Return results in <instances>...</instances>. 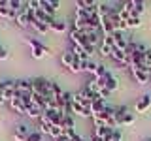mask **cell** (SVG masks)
<instances>
[{
    "label": "cell",
    "mask_w": 151,
    "mask_h": 141,
    "mask_svg": "<svg viewBox=\"0 0 151 141\" xmlns=\"http://www.w3.org/2000/svg\"><path fill=\"white\" fill-rule=\"evenodd\" d=\"M63 113H59L57 109H47L45 113H44V119L49 122L51 126H60L63 128Z\"/></svg>",
    "instance_id": "cell-1"
},
{
    "label": "cell",
    "mask_w": 151,
    "mask_h": 141,
    "mask_svg": "<svg viewBox=\"0 0 151 141\" xmlns=\"http://www.w3.org/2000/svg\"><path fill=\"white\" fill-rule=\"evenodd\" d=\"M113 47H117L119 51H127V47H129V40L125 38L123 32H115V34H113Z\"/></svg>",
    "instance_id": "cell-2"
},
{
    "label": "cell",
    "mask_w": 151,
    "mask_h": 141,
    "mask_svg": "<svg viewBox=\"0 0 151 141\" xmlns=\"http://www.w3.org/2000/svg\"><path fill=\"white\" fill-rule=\"evenodd\" d=\"M60 6V2H57V0H51V2H45V0H40V8L44 9L47 15L53 17V13L57 11V8Z\"/></svg>",
    "instance_id": "cell-3"
},
{
    "label": "cell",
    "mask_w": 151,
    "mask_h": 141,
    "mask_svg": "<svg viewBox=\"0 0 151 141\" xmlns=\"http://www.w3.org/2000/svg\"><path fill=\"white\" fill-rule=\"evenodd\" d=\"M27 115L28 117H30V119H42V117H44V111H42L40 109V107H38V105H34V103H27Z\"/></svg>",
    "instance_id": "cell-4"
},
{
    "label": "cell",
    "mask_w": 151,
    "mask_h": 141,
    "mask_svg": "<svg viewBox=\"0 0 151 141\" xmlns=\"http://www.w3.org/2000/svg\"><path fill=\"white\" fill-rule=\"evenodd\" d=\"M113 134V130L111 128H108V126H98V124H94V137H100L102 141L108 137V135H111Z\"/></svg>",
    "instance_id": "cell-5"
},
{
    "label": "cell",
    "mask_w": 151,
    "mask_h": 141,
    "mask_svg": "<svg viewBox=\"0 0 151 141\" xmlns=\"http://www.w3.org/2000/svg\"><path fill=\"white\" fill-rule=\"evenodd\" d=\"M149 105H151V98L145 94V96H142L140 100L136 102V111H138V113H144V111L149 109Z\"/></svg>",
    "instance_id": "cell-6"
},
{
    "label": "cell",
    "mask_w": 151,
    "mask_h": 141,
    "mask_svg": "<svg viewBox=\"0 0 151 141\" xmlns=\"http://www.w3.org/2000/svg\"><path fill=\"white\" fill-rule=\"evenodd\" d=\"M132 73H134V77H136V81H138L140 85H147V83H151L149 81V73H145V72H142V70H138V68H132L130 70Z\"/></svg>",
    "instance_id": "cell-7"
},
{
    "label": "cell",
    "mask_w": 151,
    "mask_h": 141,
    "mask_svg": "<svg viewBox=\"0 0 151 141\" xmlns=\"http://www.w3.org/2000/svg\"><path fill=\"white\" fill-rule=\"evenodd\" d=\"M108 107V102L102 100V98H98V100H93L91 103V109H93V115H96V113H102L104 109Z\"/></svg>",
    "instance_id": "cell-8"
},
{
    "label": "cell",
    "mask_w": 151,
    "mask_h": 141,
    "mask_svg": "<svg viewBox=\"0 0 151 141\" xmlns=\"http://www.w3.org/2000/svg\"><path fill=\"white\" fill-rule=\"evenodd\" d=\"M110 56H111L113 60H117V62H121V64H125V62H127V55H125V51H119L117 47H111Z\"/></svg>",
    "instance_id": "cell-9"
},
{
    "label": "cell",
    "mask_w": 151,
    "mask_h": 141,
    "mask_svg": "<svg viewBox=\"0 0 151 141\" xmlns=\"http://www.w3.org/2000/svg\"><path fill=\"white\" fill-rule=\"evenodd\" d=\"M15 25H19L21 28L30 26V23H28V17H27V8H23L21 11L17 13V23H15Z\"/></svg>",
    "instance_id": "cell-10"
},
{
    "label": "cell",
    "mask_w": 151,
    "mask_h": 141,
    "mask_svg": "<svg viewBox=\"0 0 151 141\" xmlns=\"http://www.w3.org/2000/svg\"><path fill=\"white\" fill-rule=\"evenodd\" d=\"M27 43L30 45L32 49H42V51H44L45 55H49V53H51V49H49V47H45L44 43H40L38 40H34V38H27Z\"/></svg>",
    "instance_id": "cell-11"
},
{
    "label": "cell",
    "mask_w": 151,
    "mask_h": 141,
    "mask_svg": "<svg viewBox=\"0 0 151 141\" xmlns=\"http://www.w3.org/2000/svg\"><path fill=\"white\" fill-rule=\"evenodd\" d=\"M28 134L30 132L27 130V126H17V130H15V141H28Z\"/></svg>",
    "instance_id": "cell-12"
},
{
    "label": "cell",
    "mask_w": 151,
    "mask_h": 141,
    "mask_svg": "<svg viewBox=\"0 0 151 141\" xmlns=\"http://www.w3.org/2000/svg\"><path fill=\"white\" fill-rule=\"evenodd\" d=\"M9 105H12V109L15 113H19V115H27V107H25V103H23L21 100H12Z\"/></svg>",
    "instance_id": "cell-13"
},
{
    "label": "cell",
    "mask_w": 151,
    "mask_h": 141,
    "mask_svg": "<svg viewBox=\"0 0 151 141\" xmlns=\"http://www.w3.org/2000/svg\"><path fill=\"white\" fill-rule=\"evenodd\" d=\"M49 90H51V96H53L55 98V100H57V98H63V88H60V85L59 83H55V81H49Z\"/></svg>",
    "instance_id": "cell-14"
},
{
    "label": "cell",
    "mask_w": 151,
    "mask_h": 141,
    "mask_svg": "<svg viewBox=\"0 0 151 141\" xmlns=\"http://www.w3.org/2000/svg\"><path fill=\"white\" fill-rule=\"evenodd\" d=\"M13 98H15V81H13L9 87L4 90V94H2V100H8V102H12Z\"/></svg>",
    "instance_id": "cell-15"
},
{
    "label": "cell",
    "mask_w": 151,
    "mask_h": 141,
    "mask_svg": "<svg viewBox=\"0 0 151 141\" xmlns=\"http://www.w3.org/2000/svg\"><path fill=\"white\" fill-rule=\"evenodd\" d=\"M15 88L21 92H32V81H15Z\"/></svg>",
    "instance_id": "cell-16"
},
{
    "label": "cell",
    "mask_w": 151,
    "mask_h": 141,
    "mask_svg": "<svg viewBox=\"0 0 151 141\" xmlns=\"http://www.w3.org/2000/svg\"><path fill=\"white\" fill-rule=\"evenodd\" d=\"M72 53H74V56H78L79 60H89V56H91V55L85 53V49H83V47H79V45H74Z\"/></svg>",
    "instance_id": "cell-17"
},
{
    "label": "cell",
    "mask_w": 151,
    "mask_h": 141,
    "mask_svg": "<svg viewBox=\"0 0 151 141\" xmlns=\"http://www.w3.org/2000/svg\"><path fill=\"white\" fill-rule=\"evenodd\" d=\"M76 128V122L72 115H64L63 117V130H74Z\"/></svg>",
    "instance_id": "cell-18"
},
{
    "label": "cell",
    "mask_w": 151,
    "mask_h": 141,
    "mask_svg": "<svg viewBox=\"0 0 151 141\" xmlns=\"http://www.w3.org/2000/svg\"><path fill=\"white\" fill-rule=\"evenodd\" d=\"M74 58H76L74 53H72V51H68V53H64L63 56H60V62H63L64 68H70V66H72V62H74Z\"/></svg>",
    "instance_id": "cell-19"
},
{
    "label": "cell",
    "mask_w": 151,
    "mask_h": 141,
    "mask_svg": "<svg viewBox=\"0 0 151 141\" xmlns=\"http://www.w3.org/2000/svg\"><path fill=\"white\" fill-rule=\"evenodd\" d=\"M144 9H145V4H144V2H136V4H134V9H132V13H130V17H140V19H142Z\"/></svg>",
    "instance_id": "cell-20"
},
{
    "label": "cell",
    "mask_w": 151,
    "mask_h": 141,
    "mask_svg": "<svg viewBox=\"0 0 151 141\" xmlns=\"http://www.w3.org/2000/svg\"><path fill=\"white\" fill-rule=\"evenodd\" d=\"M106 88L110 92H113V90H117V88H119V83H117V79L113 77V75H110V77L106 79Z\"/></svg>",
    "instance_id": "cell-21"
},
{
    "label": "cell",
    "mask_w": 151,
    "mask_h": 141,
    "mask_svg": "<svg viewBox=\"0 0 151 141\" xmlns=\"http://www.w3.org/2000/svg\"><path fill=\"white\" fill-rule=\"evenodd\" d=\"M51 128H53V126L42 117V119H40V132H42V134H51Z\"/></svg>",
    "instance_id": "cell-22"
},
{
    "label": "cell",
    "mask_w": 151,
    "mask_h": 141,
    "mask_svg": "<svg viewBox=\"0 0 151 141\" xmlns=\"http://www.w3.org/2000/svg\"><path fill=\"white\" fill-rule=\"evenodd\" d=\"M51 30L53 32H66V23H63V21H55L53 25H51Z\"/></svg>",
    "instance_id": "cell-23"
},
{
    "label": "cell",
    "mask_w": 151,
    "mask_h": 141,
    "mask_svg": "<svg viewBox=\"0 0 151 141\" xmlns=\"http://www.w3.org/2000/svg\"><path fill=\"white\" fill-rule=\"evenodd\" d=\"M51 137H53V139H59V137H63V135H64V130L63 128H60V126H53V128H51Z\"/></svg>",
    "instance_id": "cell-24"
},
{
    "label": "cell",
    "mask_w": 151,
    "mask_h": 141,
    "mask_svg": "<svg viewBox=\"0 0 151 141\" xmlns=\"http://www.w3.org/2000/svg\"><path fill=\"white\" fill-rule=\"evenodd\" d=\"M32 26H34V30L38 32V34H45V32L49 30V26H47V25H44V23H38V21H36Z\"/></svg>",
    "instance_id": "cell-25"
},
{
    "label": "cell",
    "mask_w": 151,
    "mask_h": 141,
    "mask_svg": "<svg viewBox=\"0 0 151 141\" xmlns=\"http://www.w3.org/2000/svg\"><path fill=\"white\" fill-rule=\"evenodd\" d=\"M28 141H44V134H42L40 130L30 132V134H28Z\"/></svg>",
    "instance_id": "cell-26"
},
{
    "label": "cell",
    "mask_w": 151,
    "mask_h": 141,
    "mask_svg": "<svg viewBox=\"0 0 151 141\" xmlns=\"http://www.w3.org/2000/svg\"><path fill=\"white\" fill-rule=\"evenodd\" d=\"M127 25H129V28H138L142 25V19L140 17H130L129 21H127Z\"/></svg>",
    "instance_id": "cell-27"
},
{
    "label": "cell",
    "mask_w": 151,
    "mask_h": 141,
    "mask_svg": "<svg viewBox=\"0 0 151 141\" xmlns=\"http://www.w3.org/2000/svg\"><path fill=\"white\" fill-rule=\"evenodd\" d=\"M8 8L12 9V11H17V13L23 9L21 8V2H15V0H8Z\"/></svg>",
    "instance_id": "cell-28"
},
{
    "label": "cell",
    "mask_w": 151,
    "mask_h": 141,
    "mask_svg": "<svg viewBox=\"0 0 151 141\" xmlns=\"http://www.w3.org/2000/svg\"><path fill=\"white\" fill-rule=\"evenodd\" d=\"M134 115H132V113H127L125 115V122H123V124H127V126H130V124H134Z\"/></svg>",
    "instance_id": "cell-29"
},
{
    "label": "cell",
    "mask_w": 151,
    "mask_h": 141,
    "mask_svg": "<svg viewBox=\"0 0 151 141\" xmlns=\"http://www.w3.org/2000/svg\"><path fill=\"white\" fill-rule=\"evenodd\" d=\"M96 68H98V64H96V62H91V60H89V64H87V72L94 75V72H96Z\"/></svg>",
    "instance_id": "cell-30"
},
{
    "label": "cell",
    "mask_w": 151,
    "mask_h": 141,
    "mask_svg": "<svg viewBox=\"0 0 151 141\" xmlns=\"http://www.w3.org/2000/svg\"><path fill=\"white\" fill-rule=\"evenodd\" d=\"M145 66L151 70V51H149V49L145 51Z\"/></svg>",
    "instance_id": "cell-31"
},
{
    "label": "cell",
    "mask_w": 151,
    "mask_h": 141,
    "mask_svg": "<svg viewBox=\"0 0 151 141\" xmlns=\"http://www.w3.org/2000/svg\"><path fill=\"white\" fill-rule=\"evenodd\" d=\"M8 51L6 49H4V47H0V60H8Z\"/></svg>",
    "instance_id": "cell-32"
},
{
    "label": "cell",
    "mask_w": 151,
    "mask_h": 141,
    "mask_svg": "<svg viewBox=\"0 0 151 141\" xmlns=\"http://www.w3.org/2000/svg\"><path fill=\"white\" fill-rule=\"evenodd\" d=\"M111 141H121V132L119 130H113V139Z\"/></svg>",
    "instance_id": "cell-33"
},
{
    "label": "cell",
    "mask_w": 151,
    "mask_h": 141,
    "mask_svg": "<svg viewBox=\"0 0 151 141\" xmlns=\"http://www.w3.org/2000/svg\"><path fill=\"white\" fill-rule=\"evenodd\" d=\"M87 64H89V60H81V72H87Z\"/></svg>",
    "instance_id": "cell-34"
},
{
    "label": "cell",
    "mask_w": 151,
    "mask_h": 141,
    "mask_svg": "<svg viewBox=\"0 0 151 141\" xmlns=\"http://www.w3.org/2000/svg\"><path fill=\"white\" fill-rule=\"evenodd\" d=\"M89 141H102V139H100V137H94V135H93V137L89 139Z\"/></svg>",
    "instance_id": "cell-35"
},
{
    "label": "cell",
    "mask_w": 151,
    "mask_h": 141,
    "mask_svg": "<svg viewBox=\"0 0 151 141\" xmlns=\"http://www.w3.org/2000/svg\"><path fill=\"white\" fill-rule=\"evenodd\" d=\"M74 141H87V139H83V137H79V135H78V137H76Z\"/></svg>",
    "instance_id": "cell-36"
},
{
    "label": "cell",
    "mask_w": 151,
    "mask_h": 141,
    "mask_svg": "<svg viewBox=\"0 0 151 141\" xmlns=\"http://www.w3.org/2000/svg\"><path fill=\"white\" fill-rule=\"evenodd\" d=\"M149 81H151V72H149Z\"/></svg>",
    "instance_id": "cell-37"
},
{
    "label": "cell",
    "mask_w": 151,
    "mask_h": 141,
    "mask_svg": "<svg viewBox=\"0 0 151 141\" xmlns=\"http://www.w3.org/2000/svg\"><path fill=\"white\" fill-rule=\"evenodd\" d=\"M145 141H151V139H145Z\"/></svg>",
    "instance_id": "cell-38"
}]
</instances>
